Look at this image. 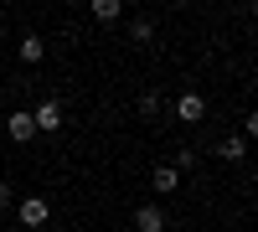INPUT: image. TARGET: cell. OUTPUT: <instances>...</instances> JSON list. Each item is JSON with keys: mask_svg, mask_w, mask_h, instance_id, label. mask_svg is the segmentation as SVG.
<instances>
[{"mask_svg": "<svg viewBox=\"0 0 258 232\" xmlns=\"http://www.w3.org/2000/svg\"><path fill=\"white\" fill-rule=\"evenodd\" d=\"M176 119H181V124H202V119H207V98H202V93H181V98H176Z\"/></svg>", "mask_w": 258, "mask_h": 232, "instance_id": "277c9868", "label": "cell"}, {"mask_svg": "<svg viewBox=\"0 0 258 232\" xmlns=\"http://www.w3.org/2000/svg\"><path fill=\"white\" fill-rule=\"evenodd\" d=\"M150 36H155V26H150V21H129V41H140V47H150Z\"/></svg>", "mask_w": 258, "mask_h": 232, "instance_id": "30bf717a", "label": "cell"}, {"mask_svg": "<svg viewBox=\"0 0 258 232\" xmlns=\"http://www.w3.org/2000/svg\"><path fill=\"white\" fill-rule=\"evenodd\" d=\"M41 57H47V41H41V36H21V62H26V67H36Z\"/></svg>", "mask_w": 258, "mask_h": 232, "instance_id": "52a82bcc", "label": "cell"}, {"mask_svg": "<svg viewBox=\"0 0 258 232\" xmlns=\"http://www.w3.org/2000/svg\"><path fill=\"white\" fill-rule=\"evenodd\" d=\"M88 11H93V21H103V26H109V21H119V16H124V6H119V0H93Z\"/></svg>", "mask_w": 258, "mask_h": 232, "instance_id": "ba28073f", "label": "cell"}, {"mask_svg": "<svg viewBox=\"0 0 258 232\" xmlns=\"http://www.w3.org/2000/svg\"><path fill=\"white\" fill-rule=\"evenodd\" d=\"M217 155H222V160H243V155H248V139H243V134H227V139L217 144Z\"/></svg>", "mask_w": 258, "mask_h": 232, "instance_id": "9c48e42d", "label": "cell"}, {"mask_svg": "<svg viewBox=\"0 0 258 232\" xmlns=\"http://www.w3.org/2000/svg\"><path fill=\"white\" fill-rule=\"evenodd\" d=\"M11 201H16V196H11V186H6V181H0V206H11Z\"/></svg>", "mask_w": 258, "mask_h": 232, "instance_id": "7c38bea8", "label": "cell"}, {"mask_svg": "<svg viewBox=\"0 0 258 232\" xmlns=\"http://www.w3.org/2000/svg\"><path fill=\"white\" fill-rule=\"evenodd\" d=\"M140 114L155 119V114H160V93H140Z\"/></svg>", "mask_w": 258, "mask_h": 232, "instance_id": "8fae6325", "label": "cell"}, {"mask_svg": "<svg viewBox=\"0 0 258 232\" xmlns=\"http://www.w3.org/2000/svg\"><path fill=\"white\" fill-rule=\"evenodd\" d=\"M150 186H155V196H170L181 186V171L176 165H155V171H150Z\"/></svg>", "mask_w": 258, "mask_h": 232, "instance_id": "5b68a950", "label": "cell"}, {"mask_svg": "<svg viewBox=\"0 0 258 232\" xmlns=\"http://www.w3.org/2000/svg\"><path fill=\"white\" fill-rule=\"evenodd\" d=\"M21 227H47V217H52V201L47 196H21Z\"/></svg>", "mask_w": 258, "mask_h": 232, "instance_id": "7a4b0ae2", "label": "cell"}, {"mask_svg": "<svg viewBox=\"0 0 258 232\" xmlns=\"http://www.w3.org/2000/svg\"><path fill=\"white\" fill-rule=\"evenodd\" d=\"M31 124H36V134H62V103L57 98H41L31 109Z\"/></svg>", "mask_w": 258, "mask_h": 232, "instance_id": "6da1fadb", "label": "cell"}, {"mask_svg": "<svg viewBox=\"0 0 258 232\" xmlns=\"http://www.w3.org/2000/svg\"><path fill=\"white\" fill-rule=\"evenodd\" d=\"M6 134H11L16 144H31V139H36V124H31V109H16V114L6 119Z\"/></svg>", "mask_w": 258, "mask_h": 232, "instance_id": "3957f363", "label": "cell"}, {"mask_svg": "<svg viewBox=\"0 0 258 232\" xmlns=\"http://www.w3.org/2000/svg\"><path fill=\"white\" fill-rule=\"evenodd\" d=\"M135 227H140V232H165V212H160V206H140V212H135Z\"/></svg>", "mask_w": 258, "mask_h": 232, "instance_id": "8992f818", "label": "cell"}]
</instances>
